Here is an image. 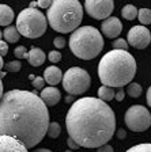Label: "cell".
Segmentation results:
<instances>
[{"mask_svg":"<svg viewBox=\"0 0 151 152\" xmlns=\"http://www.w3.org/2000/svg\"><path fill=\"white\" fill-rule=\"evenodd\" d=\"M48 125V106L35 92L11 90L1 95L0 134L15 137L30 149L42 141Z\"/></svg>","mask_w":151,"mask_h":152,"instance_id":"obj_1","label":"cell"},{"mask_svg":"<svg viewBox=\"0 0 151 152\" xmlns=\"http://www.w3.org/2000/svg\"><path fill=\"white\" fill-rule=\"evenodd\" d=\"M68 136L83 148H98L113 137L116 115L99 98L86 96L72 103L66 115Z\"/></svg>","mask_w":151,"mask_h":152,"instance_id":"obj_2","label":"cell"},{"mask_svg":"<svg viewBox=\"0 0 151 152\" xmlns=\"http://www.w3.org/2000/svg\"><path fill=\"white\" fill-rule=\"evenodd\" d=\"M136 75V60L128 50L113 49L108 52L98 64V77L101 83L113 88L124 87Z\"/></svg>","mask_w":151,"mask_h":152,"instance_id":"obj_3","label":"cell"},{"mask_svg":"<svg viewBox=\"0 0 151 152\" xmlns=\"http://www.w3.org/2000/svg\"><path fill=\"white\" fill-rule=\"evenodd\" d=\"M46 18L55 31L61 34L72 33L82 22L83 7L78 0H52Z\"/></svg>","mask_w":151,"mask_h":152,"instance_id":"obj_4","label":"cell"},{"mask_svg":"<svg viewBox=\"0 0 151 152\" xmlns=\"http://www.w3.org/2000/svg\"><path fill=\"white\" fill-rule=\"evenodd\" d=\"M69 49L78 58L93 60L104 49V38L93 26L76 27L69 37Z\"/></svg>","mask_w":151,"mask_h":152,"instance_id":"obj_5","label":"cell"},{"mask_svg":"<svg viewBox=\"0 0 151 152\" xmlns=\"http://www.w3.org/2000/svg\"><path fill=\"white\" fill-rule=\"evenodd\" d=\"M15 27L18 28L21 35L33 39V38H40L45 34L48 23L46 18L41 11H38L35 7H29L19 12Z\"/></svg>","mask_w":151,"mask_h":152,"instance_id":"obj_6","label":"cell"},{"mask_svg":"<svg viewBox=\"0 0 151 152\" xmlns=\"http://www.w3.org/2000/svg\"><path fill=\"white\" fill-rule=\"evenodd\" d=\"M63 88L71 95H82L90 88L91 79L86 69L79 68V66H72L68 68L67 72L61 77Z\"/></svg>","mask_w":151,"mask_h":152,"instance_id":"obj_7","label":"cell"},{"mask_svg":"<svg viewBox=\"0 0 151 152\" xmlns=\"http://www.w3.org/2000/svg\"><path fill=\"white\" fill-rule=\"evenodd\" d=\"M124 121L128 129L133 132H144L151 125V114L142 104H133L127 110Z\"/></svg>","mask_w":151,"mask_h":152,"instance_id":"obj_8","label":"cell"},{"mask_svg":"<svg viewBox=\"0 0 151 152\" xmlns=\"http://www.w3.org/2000/svg\"><path fill=\"white\" fill-rule=\"evenodd\" d=\"M85 10L91 18L104 20L113 12L114 0H85Z\"/></svg>","mask_w":151,"mask_h":152,"instance_id":"obj_9","label":"cell"},{"mask_svg":"<svg viewBox=\"0 0 151 152\" xmlns=\"http://www.w3.org/2000/svg\"><path fill=\"white\" fill-rule=\"evenodd\" d=\"M128 45L133 46L135 49H146L151 42V33L144 25L142 26H133L129 28L128 38H127Z\"/></svg>","mask_w":151,"mask_h":152,"instance_id":"obj_10","label":"cell"},{"mask_svg":"<svg viewBox=\"0 0 151 152\" xmlns=\"http://www.w3.org/2000/svg\"><path fill=\"white\" fill-rule=\"evenodd\" d=\"M123 30V23L116 16H108L101 25V31L108 38H117Z\"/></svg>","mask_w":151,"mask_h":152,"instance_id":"obj_11","label":"cell"},{"mask_svg":"<svg viewBox=\"0 0 151 152\" xmlns=\"http://www.w3.org/2000/svg\"><path fill=\"white\" fill-rule=\"evenodd\" d=\"M0 152H29L27 148L15 137L0 134Z\"/></svg>","mask_w":151,"mask_h":152,"instance_id":"obj_12","label":"cell"},{"mask_svg":"<svg viewBox=\"0 0 151 152\" xmlns=\"http://www.w3.org/2000/svg\"><path fill=\"white\" fill-rule=\"evenodd\" d=\"M40 98L42 99V102L46 104L48 107H52V106L59 103V101L61 99V94H60V91L55 86H50V87H46V88L41 90Z\"/></svg>","mask_w":151,"mask_h":152,"instance_id":"obj_13","label":"cell"},{"mask_svg":"<svg viewBox=\"0 0 151 152\" xmlns=\"http://www.w3.org/2000/svg\"><path fill=\"white\" fill-rule=\"evenodd\" d=\"M61 77H63V72H61V69H60L59 66L50 65L44 71V80L49 86L59 84L61 82Z\"/></svg>","mask_w":151,"mask_h":152,"instance_id":"obj_14","label":"cell"},{"mask_svg":"<svg viewBox=\"0 0 151 152\" xmlns=\"http://www.w3.org/2000/svg\"><path fill=\"white\" fill-rule=\"evenodd\" d=\"M27 60L33 66H40L45 61V53L40 48H32L27 52Z\"/></svg>","mask_w":151,"mask_h":152,"instance_id":"obj_15","label":"cell"},{"mask_svg":"<svg viewBox=\"0 0 151 152\" xmlns=\"http://www.w3.org/2000/svg\"><path fill=\"white\" fill-rule=\"evenodd\" d=\"M14 20V11L7 4H0V26H8Z\"/></svg>","mask_w":151,"mask_h":152,"instance_id":"obj_16","label":"cell"},{"mask_svg":"<svg viewBox=\"0 0 151 152\" xmlns=\"http://www.w3.org/2000/svg\"><path fill=\"white\" fill-rule=\"evenodd\" d=\"M3 37L6 39L7 44H14V42H18L19 38H21V34H19L18 28L15 26H7L6 30L3 31Z\"/></svg>","mask_w":151,"mask_h":152,"instance_id":"obj_17","label":"cell"},{"mask_svg":"<svg viewBox=\"0 0 151 152\" xmlns=\"http://www.w3.org/2000/svg\"><path fill=\"white\" fill-rule=\"evenodd\" d=\"M98 98L105 102H109V101H112V99H114V88L110 87V86L102 84L99 88H98Z\"/></svg>","mask_w":151,"mask_h":152,"instance_id":"obj_18","label":"cell"},{"mask_svg":"<svg viewBox=\"0 0 151 152\" xmlns=\"http://www.w3.org/2000/svg\"><path fill=\"white\" fill-rule=\"evenodd\" d=\"M121 15L127 20H133L138 16V8L135 6H132V4H127V6H124L121 8Z\"/></svg>","mask_w":151,"mask_h":152,"instance_id":"obj_19","label":"cell"},{"mask_svg":"<svg viewBox=\"0 0 151 152\" xmlns=\"http://www.w3.org/2000/svg\"><path fill=\"white\" fill-rule=\"evenodd\" d=\"M127 92H128V95L132 96V98H139V96L142 95V86L135 82L128 83V84H127Z\"/></svg>","mask_w":151,"mask_h":152,"instance_id":"obj_20","label":"cell"},{"mask_svg":"<svg viewBox=\"0 0 151 152\" xmlns=\"http://www.w3.org/2000/svg\"><path fill=\"white\" fill-rule=\"evenodd\" d=\"M139 22L143 23V25H150L151 23V10L150 8H142L138 10V16Z\"/></svg>","mask_w":151,"mask_h":152,"instance_id":"obj_21","label":"cell"},{"mask_svg":"<svg viewBox=\"0 0 151 152\" xmlns=\"http://www.w3.org/2000/svg\"><path fill=\"white\" fill-rule=\"evenodd\" d=\"M61 133V126H60L57 122H49L46 129V134L50 137V139H57Z\"/></svg>","mask_w":151,"mask_h":152,"instance_id":"obj_22","label":"cell"},{"mask_svg":"<svg viewBox=\"0 0 151 152\" xmlns=\"http://www.w3.org/2000/svg\"><path fill=\"white\" fill-rule=\"evenodd\" d=\"M125 152H151V142H143V144L133 145Z\"/></svg>","mask_w":151,"mask_h":152,"instance_id":"obj_23","label":"cell"},{"mask_svg":"<svg viewBox=\"0 0 151 152\" xmlns=\"http://www.w3.org/2000/svg\"><path fill=\"white\" fill-rule=\"evenodd\" d=\"M3 68L6 69V72H19L22 68V64L19 61H10V63L4 64Z\"/></svg>","mask_w":151,"mask_h":152,"instance_id":"obj_24","label":"cell"},{"mask_svg":"<svg viewBox=\"0 0 151 152\" xmlns=\"http://www.w3.org/2000/svg\"><path fill=\"white\" fill-rule=\"evenodd\" d=\"M112 46H113V49H124V50H128L129 45L125 39H123V38H117V39H114V42L112 44Z\"/></svg>","mask_w":151,"mask_h":152,"instance_id":"obj_25","label":"cell"},{"mask_svg":"<svg viewBox=\"0 0 151 152\" xmlns=\"http://www.w3.org/2000/svg\"><path fill=\"white\" fill-rule=\"evenodd\" d=\"M33 83V87L35 90H42L45 87V80L44 77H40V76H34V79L32 80Z\"/></svg>","mask_w":151,"mask_h":152,"instance_id":"obj_26","label":"cell"},{"mask_svg":"<svg viewBox=\"0 0 151 152\" xmlns=\"http://www.w3.org/2000/svg\"><path fill=\"white\" fill-rule=\"evenodd\" d=\"M14 54H15L18 58H27V50H26L25 46H18V48H15V50H14Z\"/></svg>","mask_w":151,"mask_h":152,"instance_id":"obj_27","label":"cell"},{"mask_svg":"<svg viewBox=\"0 0 151 152\" xmlns=\"http://www.w3.org/2000/svg\"><path fill=\"white\" fill-rule=\"evenodd\" d=\"M48 58H49L50 63L56 64V63H59V61L61 60V53H60V52H57V50H52V52H49Z\"/></svg>","mask_w":151,"mask_h":152,"instance_id":"obj_28","label":"cell"},{"mask_svg":"<svg viewBox=\"0 0 151 152\" xmlns=\"http://www.w3.org/2000/svg\"><path fill=\"white\" fill-rule=\"evenodd\" d=\"M53 45L57 48V49H63L66 46V38L64 37H56L53 39Z\"/></svg>","mask_w":151,"mask_h":152,"instance_id":"obj_29","label":"cell"},{"mask_svg":"<svg viewBox=\"0 0 151 152\" xmlns=\"http://www.w3.org/2000/svg\"><path fill=\"white\" fill-rule=\"evenodd\" d=\"M7 53H8V44H7L6 41H1V39H0V56L4 57Z\"/></svg>","mask_w":151,"mask_h":152,"instance_id":"obj_30","label":"cell"},{"mask_svg":"<svg viewBox=\"0 0 151 152\" xmlns=\"http://www.w3.org/2000/svg\"><path fill=\"white\" fill-rule=\"evenodd\" d=\"M124 96H125V92H124L123 87H119V90L117 91H114V99L119 102H121L124 99Z\"/></svg>","mask_w":151,"mask_h":152,"instance_id":"obj_31","label":"cell"},{"mask_svg":"<svg viewBox=\"0 0 151 152\" xmlns=\"http://www.w3.org/2000/svg\"><path fill=\"white\" fill-rule=\"evenodd\" d=\"M97 152H114V151H113V147L109 145V144L106 142V144H102L101 147H98Z\"/></svg>","mask_w":151,"mask_h":152,"instance_id":"obj_32","label":"cell"},{"mask_svg":"<svg viewBox=\"0 0 151 152\" xmlns=\"http://www.w3.org/2000/svg\"><path fill=\"white\" fill-rule=\"evenodd\" d=\"M52 3V0H37V6L40 8H48Z\"/></svg>","mask_w":151,"mask_h":152,"instance_id":"obj_33","label":"cell"},{"mask_svg":"<svg viewBox=\"0 0 151 152\" xmlns=\"http://www.w3.org/2000/svg\"><path fill=\"white\" fill-rule=\"evenodd\" d=\"M67 145L69 147V149H74V151L79 148V145H78V144H76L75 141H74L72 139H71V137H68V139H67Z\"/></svg>","mask_w":151,"mask_h":152,"instance_id":"obj_34","label":"cell"},{"mask_svg":"<svg viewBox=\"0 0 151 152\" xmlns=\"http://www.w3.org/2000/svg\"><path fill=\"white\" fill-rule=\"evenodd\" d=\"M114 133L117 134V137H119L120 140H123V139H125L127 137V132L124 129H119V130H114Z\"/></svg>","mask_w":151,"mask_h":152,"instance_id":"obj_35","label":"cell"},{"mask_svg":"<svg viewBox=\"0 0 151 152\" xmlns=\"http://www.w3.org/2000/svg\"><path fill=\"white\" fill-rule=\"evenodd\" d=\"M147 104L151 107V86H150V88L147 90Z\"/></svg>","mask_w":151,"mask_h":152,"instance_id":"obj_36","label":"cell"},{"mask_svg":"<svg viewBox=\"0 0 151 152\" xmlns=\"http://www.w3.org/2000/svg\"><path fill=\"white\" fill-rule=\"evenodd\" d=\"M72 102H74V95L68 94L66 96V103H72Z\"/></svg>","mask_w":151,"mask_h":152,"instance_id":"obj_37","label":"cell"},{"mask_svg":"<svg viewBox=\"0 0 151 152\" xmlns=\"http://www.w3.org/2000/svg\"><path fill=\"white\" fill-rule=\"evenodd\" d=\"M34 152H52L50 149H46V148H38V149H35Z\"/></svg>","mask_w":151,"mask_h":152,"instance_id":"obj_38","label":"cell"},{"mask_svg":"<svg viewBox=\"0 0 151 152\" xmlns=\"http://www.w3.org/2000/svg\"><path fill=\"white\" fill-rule=\"evenodd\" d=\"M3 95V82H1V77H0V98Z\"/></svg>","mask_w":151,"mask_h":152,"instance_id":"obj_39","label":"cell"},{"mask_svg":"<svg viewBox=\"0 0 151 152\" xmlns=\"http://www.w3.org/2000/svg\"><path fill=\"white\" fill-rule=\"evenodd\" d=\"M3 66H4V61H3V57L0 56V71H3Z\"/></svg>","mask_w":151,"mask_h":152,"instance_id":"obj_40","label":"cell"},{"mask_svg":"<svg viewBox=\"0 0 151 152\" xmlns=\"http://www.w3.org/2000/svg\"><path fill=\"white\" fill-rule=\"evenodd\" d=\"M37 6V1H32V4H30V7H35Z\"/></svg>","mask_w":151,"mask_h":152,"instance_id":"obj_41","label":"cell"},{"mask_svg":"<svg viewBox=\"0 0 151 152\" xmlns=\"http://www.w3.org/2000/svg\"><path fill=\"white\" fill-rule=\"evenodd\" d=\"M66 152H74V149H67Z\"/></svg>","mask_w":151,"mask_h":152,"instance_id":"obj_42","label":"cell"},{"mask_svg":"<svg viewBox=\"0 0 151 152\" xmlns=\"http://www.w3.org/2000/svg\"><path fill=\"white\" fill-rule=\"evenodd\" d=\"M1 37H3V33L0 31V39H1Z\"/></svg>","mask_w":151,"mask_h":152,"instance_id":"obj_43","label":"cell"}]
</instances>
